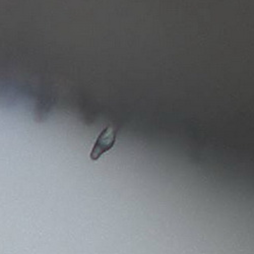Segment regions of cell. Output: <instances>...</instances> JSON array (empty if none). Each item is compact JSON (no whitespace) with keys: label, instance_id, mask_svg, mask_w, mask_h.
Returning a JSON list of instances; mask_svg holds the SVG:
<instances>
[{"label":"cell","instance_id":"1","mask_svg":"<svg viewBox=\"0 0 254 254\" xmlns=\"http://www.w3.org/2000/svg\"><path fill=\"white\" fill-rule=\"evenodd\" d=\"M116 135L117 132L112 126H108L104 128L94 143L92 152L90 154L91 160L97 161L105 153L109 152L116 142Z\"/></svg>","mask_w":254,"mask_h":254}]
</instances>
